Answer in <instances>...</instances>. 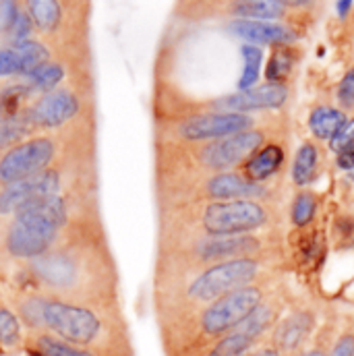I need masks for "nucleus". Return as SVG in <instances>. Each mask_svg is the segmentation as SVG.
<instances>
[{"instance_id": "25", "label": "nucleus", "mask_w": 354, "mask_h": 356, "mask_svg": "<svg viewBox=\"0 0 354 356\" xmlns=\"http://www.w3.org/2000/svg\"><path fill=\"white\" fill-rule=\"evenodd\" d=\"M33 348L42 356H97L89 348L69 344L52 334H38L33 340Z\"/></svg>"}, {"instance_id": "17", "label": "nucleus", "mask_w": 354, "mask_h": 356, "mask_svg": "<svg viewBox=\"0 0 354 356\" xmlns=\"http://www.w3.org/2000/svg\"><path fill=\"white\" fill-rule=\"evenodd\" d=\"M286 162V152L282 143H273V141H266L253 156L247 158V162L241 166V175L257 182V184H266L271 177H275Z\"/></svg>"}, {"instance_id": "37", "label": "nucleus", "mask_w": 354, "mask_h": 356, "mask_svg": "<svg viewBox=\"0 0 354 356\" xmlns=\"http://www.w3.org/2000/svg\"><path fill=\"white\" fill-rule=\"evenodd\" d=\"M31 29H33V21H31V17H29V15H25V13H19V17H17L15 25H13V29H10L13 40H15V42L29 40Z\"/></svg>"}, {"instance_id": "11", "label": "nucleus", "mask_w": 354, "mask_h": 356, "mask_svg": "<svg viewBox=\"0 0 354 356\" xmlns=\"http://www.w3.org/2000/svg\"><path fill=\"white\" fill-rule=\"evenodd\" d=\"M262 253H264V238L255 234L203 236L191 247V257L203 267L228 261V259L262 257Z\"/></svg>"}, {"instance_id": "41", "label": "nucleus", "mask_w": 354, "mask_h": 356, "mask_svg": "<svg viewBox=\"0 0 354 356\" xmlns=\"http://www.w3.org/2000/svg\"><path fill=\"white\" fill-rule=\"evenodd\" d=\"M284 6H307V4H311L313 0H280Z\"/></svg>"}, {"instance_id": "5", "label": "nucleus", "mask_w": 354, "mask_h": 356, "mask_svg": "<svg viewBox=\"0 0 354 356\" xmlns=\"http://www.w3.org/2000/svg\"><path fill=\"white\" fill-rule=\"evenodd\" d=\"M266 141V131L253 127V129L199 145L195 152V160L199 168H203L209 175L230 172V170L241 168L247 162V158L253 156Z\"/></svg>"}, {"instance_id": "26", "label": "nucleus", "mask_w": 354, "mask_h": 356, "mask_svg": "<svg viewBox=\"0 0 354 356\" xmlns=\"http://www.w3.org/2000/svg\"><path fill=\"white\" fill-rule=\"evenodd\" d=\"M13 48L19 54L21 60V73L19 75H29L31 71H35L40 65L50 60V52L44 44L35 42V40H23V42H15Z\"/></svg>"}, {"instance_id": "23", "label": "nucleus", "mask_w": 354, "mask_h": 356, "mask_svg": "<svg viewBox=\"0 0 354 356\" xmlns=\"http://www.w3.org/2000/svg\"><path fill=\"white\" fill-rule=\"evenodd\" d=\"M292 67H294V50L290 46H275L266 67L267 83L284 86V81L292 73Z\"/></svg>"}, {"instance_id": "21", "label": "nucleus", "mask_w": 354, "mask_h": 356, "mask_svg": "<svg viewBox=\"0 0 354 356\" xmlns=\"http://www.w3.org/2000/svg\"><path fill=\"white\" fill-rule=\"evenodd\" d=\"M346 120L348 118L342 110L332 106H319L309 116V131L313 133V137L321 141H330Z\"/></svg>"}, {"instance_id": "14", "label": "nucleus", "mask_w": 354, "mask_h": 356, "mask_svg": "<svg viewBox=\"0 0 354 356\" xmlns=\"http://www.w3.org/2000/svg\"><path fill=\"white\" fill-rule=\"evenodd\" d=\"M79 112V99L67 89H54L44 93L29 110L27 116L33 129H58L75 118Z\"/></svg>"}, {"instance_id": "24", "label": "nucleus", "mask_w": 354, "mask_h": 356, "mask_svg": "<svg viewBox=\"0 0 354 356\" xmlns=\"http://www.w3.org/2000/svg\"><path fill=\"white\" fill-rule=\"evenodd\" d=\"M27 10L31 21L42 29V31H52L58 27L63 10L58 0H27Z\"/></svg>"}, {"instance_id": "19", "label": "nucleus", "mask_w": 354, "mask_h": 356, "mask_svg": "<svg viewBox=\"0 0 354 356\" xmlns=\"http://www.w3.org/2000/svg\"><path fill=\"white\" fill-rule=\"evenodd\" d=\"M317 172H319L317 145L313 141H305L294 154V162H292V170H290L292 184L298 188H305L317 178Z\"/></svg>"}, {"instance_id": "36", "label": "nucleus", "mask_w": 354, "mask_h": 356, "mask_svg": "<svg viewBox=\"0 0 354 356\" xmlns=\"http://www.w3.org/2000/svg\"><path fill=\"white\" fill-rule=\"evenodd\" d=\"M19 17L17 0H0V31H10Z\"/></svg>"}, {"instance_id": "27", "label": "nucleus", "mask_w": 354, "mask_h": 356, "mask_svg": "<svg viewBox=\"0 0 354 356\" xmlns=\"http://www.w3.org/2000/svg\"><path fill=\"white\" fill-rule=\"evenodd\" d=\"M31 95V88L23 83L8 86L0 91V122L13 120L23 114V104Z\"/></svg>"}, {"instance_id": "31", "label": "nucleus", "mask_w": 354, "mask_h": 356, "mask_svg": "<svg viewBox=\"0 0 354 356\" xmlns=\"http://www.w3.org/2000/svg\"><path fill=\"white\" fill-rule=\"evenodd\" d=\"M19 342H21V323H19V317L10 309L0 307V344L13 348Z\"/></svg>"}, {"instance_id": "12", "label": "nucleus", "mask_w": 354, "mask_h": 356, "mask_svg": "<svg viewBox=\"0 0 354 356\" xmlns=\"http://www.w3.org/2000/svg\"><path fill=\"white\" fill-rule=\"evenodd\" d=\"M61 186H63L61 172L52 166L33 177L8 182L0 191V216H15L23 205H27L35 199L58 195Z\"/></svg>"}, {"instance_id": "6", "label": "nucleus", "mask_w": 354, "mask_h": 356, "mask_svg": "<svg viewBox=\"0 0 354 356\" xmlns=\"http://www.w3.org/2000/svg\"><path fill=\"white\" fill-rule=\"evenodd\" d=\"M31 277L44 288L58 294H77L88 282L89 267L83 253L73 249H50L38 259H31Z\"/></svg>"}, {"instance_id": "4", "label": "nucleus", "mask_w": 354, "mask_h": 356, "mask_svg": "<svg viewBox=\"0 0 354 356\" xmlns=\"http://www.w3.org/2000/svg\"><path fill=\"white\" fill-rule=\"evenodd\" d=\"M271 222V209L262 199L207 201L199 211L203 236L253 234Z\"/></svg>"}, {"instance_id": "35", "label": "nucleus", "mask_w": 354, "mask_h": 356, "mask_svg": "<svg viewBox=\"0 0 354 356\" xmlns=\"http://www.w3.org/2000/svg\"><path fill=\"white\" fill-rule=\"evenodd\" d=\"M338 102L346 110H353L354 108V67L342 77V81L338 86Z\"/></svg>"}, {"instance_id": "22", "label": "nucleus", "mask_w": 354, "mask_h": 356, "mask_svg": "<svg viewBox=\"0 0 354 356\" xmlns=\"http://www.w3.org/2000/svg\"><path fill=\"white\" fill-rule=\"evenodd\" d=\"M317 197L315 193L307 191V188H300L294 199H292V205H290V222L294 228H307L313 224L315 216H317Z\"/></svg>"}, {"instance_id": "28", "label": "nucleus", "mask_w": 354, "mask_h": 356, "mask_svg": "<svg viewBox=\"0 0 354 356\" xmlns=\"http://www.w3.org/2000/svg\"><path fill=\"white\" fill-rule=\"evenodd\" d=\"M241 56L245 60V69H243V75L236 83L239 91H245V89H251L257 86L259 81V73H262V63H264V52L259 46H253V44H245L241 46Z\"/></svg>"}, {"instance_id": "18", "label": "nucleus", "mask_w": 354, "mask_h": 356, "mask_svg": "<svg viewBox=\"0 0 354 356\" xmlns=\"http://www.w3.org/2000/svg\"><path fill=\"white\" fill-rule=\"evenodd\" d=\"M259 344H264V342H257L255 338H251L245 332L232 330L224 338L216 340L214 344L205 346L203 350H199V353L191 356H247L251 350H255Z\"/></svg>"}, {"instance_id": "7", "label": "nucleus", "mask_w": 354, "mask_h": 356, "mask_svg": "<svg viewBox=\"0 0 354 356\" xmlns=\"http://www.w3.org/2000/svg\"><path fill=\"white\" fill-rule=\"evenodd\" d=\"M63 230L54 228L29 209H19L13 216L4 234V249L15 259H38L48 253Z\"/></svg>"}, {"instance_id": "2", "label": "nucleus", "mask_w": 354, "mask_h": 356, "mask_svg": "<svg viewBox=\"0 0 354 356\" xmlns=\"http://www.w3.org/2000/svg\"><path fill=\"white\" fill-rule=\"evenodd\" d=\"M40 330L83 348L99 344L108 332L104 317L95 309L52 296L40 298Z\"/></svg>"}, {"instance_id": "38", "label": "nucleus", "mask_w": 354, "mask_h": 356, "mask_svg": "<svg viewBox=\"0 0 354 356\" xmlns=\"http://www.w3.org/2000/svg\"><path fill=\"white\" fill-rule=\"evenodd\" d=\"M336 166L340 170H354V143L336 154Z\"/></svg>"}, {"instance_id": "10", "label": "nucleus", "mask_w": 354, "mask_h": 356, "mask_svg": "<svg viewBox=\"0 0 354 356\" xmlns=\"http://www.w3.org/2000/svg\"><path fill=\"white\" fill-rule=\"evenodd\" d=\"M319 330V313L309 305H296L288 309L273 330L267 336V344H271L282 356H292L303 350Z\"/></svg>"}, {"instance_id": "34", "label": "nucleus", "mask_w": 354, "mask_h": 356, "mask_svg": "<svg viewBox=\"0 0 354 356\" xmlns=\"http://www.w3.org/2000/svg\"><path fill=\"white\" fill-rule=\"evenodd\" d=\"M15 73H21L19 54H17V50L13 46L2 48L0 50V77H8V75H15Z\"/></svg>"}, {"instance_id": "15", "label": "nucleus", "mask_w": 354, "mask_h": 356, "mask_svg": "<svg viewBox=\"0 0 354 356\" xmlns=\"http://www.w3.org/2000/svg\"><path fill=\"white\" fill-rule=\"evenodd\" d=\"M201 195L205 201H230V199H266L269 188L266 184L251 182L236 170L218 172L205 178L201 186Z\"/></svg>"}, {"instance_id": "42", "label": "nucleus", "mask_w": 354, "mask_h": 356, "mask_svg": "<svg viewBox=\"0 0 354 356\" xmlns=\"http://www.w3.org/2000/svg\"><path fill=\"white\" fill-rule=\"evenodd\" d=\"M0 355H2V350H0Z\"/></svg>"}, {"instance_id": "33", "label": "nucleus", "mask_w": 354, "mask_h": 356, "mask_svg": "<svg viewBox=\"0 0 354 356\" xmlns=\"http://www.w3.org/2000/svg\"><path fill=\"white\" fill-rule=\"evenodd\" d=\"M354 143V118H348L338 131H336V135L330 139V149L334 152V154H338V152H342V149H346L348 145H353Z\"/></svg>"}, {"instance_id": "39", "label": "nucleus", "mask_w": 354, "mask_h": 356, "mask_svg": "<svg viewBox=\"0 0 354 356\" xmlns=\"http://www.w3.org/2000/svg\"><path fill=\"white\" fill-rule=\"evenodd\" d=\"M247 356H282L271 344H267V342H264V344H259L255 350H251Z\"/></svg>"}, {"instance_id": "20", "label": "nucleus", "mask_w": 354, "mask_h": 356, "mask_svg": "<svg viewBox=\"0 0 354 356\" xmlns=\"http://www.w3.org/2000/svg\"><path fill=\"white\" fill-rule=\"evenodd\" d=\"M232 15L236 19H251V21H277L284 17L286 6L280 0H234Z\"/></svg>"}, {"instance_id": "40", "label": "nucleus", "mask_w": 354, "mask_h": 356, "mask_svg": "<svg viewBox=\"0 0 354 356\" xmlns=\"http://www.w3.org/2000/svg\"><path fill=\"white\" fill-rule=\"evenodd\" d=\"M353 2L354 0H338V15L340 17H346L348 10L353 8Z\"/></svg>"}, {"instance_id": "16", "label": "nucleus", "mask_w": 354, "mask_h": 356, "mask_svg": "<svg viewBox=\"0 0 354 356\" xmlns=\"http://www.w3.org/2000/svg\"><path fill=\"white\" fill-rule=\"evenodd\" d=\"M230 31L253 46H290L296 42V33L275 21H251V19H236L230 23Z\"/></svg>"}, {"instance_id": "29", "label": "nucleus", "mask_w": 354, "mask_h": 356, "mask_svg": "<svg viewBox=\"0 0 354 356\" xmlns=\"http://www.w3.org/2000/svg\"><path fill=\"white\" fill-rule=\"evenodd\" d=\"M65 79V69H63V65H58V63H44V65H40L35 71H31L29 75H27V86L31 88V91L35 89V91H44V93H48V91H54L56 86L61 83Z\"/></svg>"}, {"instance_id": "30", "label": "nucleus", "mask_w": 354, "mask_h": 356, "mask_svg": "<svg viewBox=\"0 0 354 356\" xmlns=\"http://www.w3.org/2000/svg\"><path fill=\"white\" fill-rule=\"evenodd\" d=\"M33 131V124L25 114L13 118V120H6V122H0V149H10L15 147L17 143L25 141V137Z\"/></svg>"}, {"instance_id": "32", "label": "nucleus", "mask_w": 354, "mask_h": 356, "mask_svg": "<svg viewBox=\"0 0 354 356\" xmlns=\"http://www.w3.org/2000/svg\"><path fill=\"white\" fill-rule=\"evenodd\" d=\"M334 327L332 325H323L317 330L315 338L298 353H294L292 356H330V348L334 344Z\"/></svg>"}, {"instance_id": "8", "label": "nucleus", "mask_w": 354, "mask_h": 356, "mask_svg": "<svg viewBox=\"0 0 354 356\" xmlns=\"http://www.w3.org/2000/svg\"><path fill=\"white\" fill-rule=\"evenodd\" d=\"M56 158V143L50 137H31L15 147L6 149L0 158V182H17L33 177L46 168Z\"/></svg>"}, {"instance_id": "13", "label": "nucleus", "mask_w": 354, "mask_h": 356, "mask_svg": "<svg viewBox=\"0 0 354 356\" xmlns=\"http://www.w3.org/2000/svg\"><path fill=\"white\" fill-rule=\"evenodd\" d=\"M288 99V89L286 86L277 83H266V86H255L245 91H236L232 95L216 99L211 106L216 112H239V114H251L259 110H275L282 108Z\"/></svg>"}, {"instance_id": "9", "label": "nucleus", "mask_w": 354, "mask_h": 356, "mask_svg": "<svg viewBox=\"0 0 354 356\" xmlns=\"http://www.w3.org/2000/svg\"><path fill=\"white\" fill-rule=\"evenodd\" d=\"M255 127V118L251 114L239 112H203L186 116L175 127V135L188 143H207L216 141L247 129Z\"/></svg>"}, {"instance_id": "3", "label": "nucleus", "mask_w": 354, "mask_h": 356, "mask_svg": "<svg viewBox=\"0 0 354 356\" xmlns=\"http://www.w3.org/2000/svg\"><path fill=\"white\" fill-rule=\"evenodd\" d=\"M264 266L262 257H241L203 267L186 284L184 302L193 309H201L228 292L257 284L262 282Z\"/></svg>"}, {"instance_id": "1", "label": "nucleus", "mask_w": 354, "mask_h": 356, "mask_svg": "<svg viewBox=\"0 0 354 356\" xmlns=\"http://www.w3.org/2000/svg\"><path fill=\"white\" fill-rule=\"evenodd\" d=\"M267 292V284L257 282L228 292L218 300L197 309V315L186 332L184 353L188 356L195 355L236 330L245 321V317L266 298Z\"/></svg>"}]
</instances>
